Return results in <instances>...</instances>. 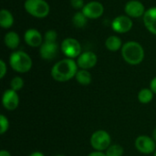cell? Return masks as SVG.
<instances>
[{"label": "cell", "instance_id": "obj_1", "mask_svg": "<svg viewBox=\"0 0 156 156\" xmlns=\"http://www.w3.org/2000/svg\"><path fill=\"white\" fill-rule=\"evenodd\" d=\"M78 64L73 58H64L57 62L51 69L52 78L59 82L71 80L78 72Z\"/></svg>", "mask_w": 156, "mask_h": 156}, {"label": "cell", "instance_id": "obj_2", "mask_svg": "<svg viewBox=\"0 0 156 156\" xmlns=\"http://www.w3.org/2000/svg\"><path fill=\"white\" fill-rule=\"evenodd\" d=\"M121 51L122 58L130 65H138L144 58V49L143 46L136 41L124 43Z\"/></svg>", "mask_w": 156, "mask_h": 156}, {"label": "cell", "instance_id": "obj_3", "mask_svg": "<svg viewBox=\"0 0 156 156\" xmlns=\"http://www.w3.org/2000/svg\"><path fill=\"white\" fill-rule=\"evenodd\" d=\"M10 67L18 73H27L32 68V59L30 56L22 50L14 51L9 58Z\"/></svg>", "mask_w": 156, "mask_h": 156}, {"label": "cell", "instance_id": "obj_4", "mask_svg": "<svg viewBox=\"0 0 156 156\" xmlns=\"http://www.w3.org/2000/svg\"><path fill=\"white\" fill-rule=\"evenodd\" d=\"M24 7L30 16L37 18L48 16L50 11V6L45 0H26Z\"/></svg>", "mask_w": 156, "mask_h": 156}, {"label": "cell", "instance_id": "obj_5", "mask_svg": "<svg viewBox=\"0 0 156 156\" xmlns=\"http://www.w3.org/2000/svg\"><path fill=\"white\" fill-rule=\"evenodd\" d=\"M111 143H112V138L110 134L103 130H99L94 132L90 137V144L92 148L98 152L106 151L111 146Z\"/></svg>", "mask_w": 156, "mask_h": 156}, {"label": "cell", "instance_id": "obj_6", "mask_svg": "<svg viewBox=\"0 0 156 156\" xmlns=\"http://www.w3.org/2000/svg\"><path fill=\"white\" fill-rule=\"evenodd\" d=\"M60 49L63 54L69 58H78L81 54L80 43L76 38L72 37L65 38L60 45Z\"/></svg>", "mask_w": 156, "mask_h": 156}, {"label": "cell", "instance_id": "obj_7", "mask_svg": "<svg viewBox=\"0 0 156 156\" xmlns=\"http://www.w3.org/2000/svg\"><path fill=\"white\" fill-rule=\"evenodd\" d=\"M135 148L142 154H150L155 152L156 143L149 136L141 135L135 140Z\"/></svg>", "mask_w": 156, "mask_h": 156}, {"label": "cell", "instance_id": "obj_8", "mask_svg": "<svg viewBox=\"0 0 156 156\" xmlns=\"http://www.w3.org/2000/svg\"><path fill=\"white\" fill-rule=\"evenodd\" d=\"M133 23L128 16H118L112 22V28L119 34L129 32L133 28Z\"/></svg>", "mask_w": 156, "mask_h": 156}, {"label": "cell", "instance_id": "obj_9", "mask_svg": "<svg viewBox=\"0 0 156 156\" xmlns=\"http://www.w3.org/2000/svg\"><path fill=\"white\" fill-rule=\"evenodd\" d=\"M81 11L89 19H97L103 15L104 6L101 2L91 1L85 4Z\"/></svg>", "mask_w": 156, "mask_h": 156}, {"label": "cell", "instance_id": "obj_10", "mask_svg": "<svg viewBox=\"0 0 156 156\" xmlns=\"http://www.w3.org/2000/svg\"><path fill=\"white\" fill-rule=\"evenodd\" d=\"M124 11L128 16L138 18L144 16L145 13V7L142 2L138 0H131L126 3L124 6Z\"/></svg>", "mask_w": 156, "mask_h": 156}, {"label": "cell", "instance_id": "obj_11", "mask_svg": "<svg viewBox=\"0 0 156 156\" xmlns=\"http://www.w3.org/2000/svg\"><path fill=\"white\" fill-rule=\"evenodd\" d=\"M98 61L97 55L92 51H86L81 53L77 59L78 67L81 69H90L93 68Z\"/></svg>", "mask_w": 156, "mask_h": 156}, {"label": "cell", "instance_id": "obj_12", "mask_svg": "<svg viewBox=\"0 0 156 156\" xmlns=\"http://www.w3.org/2000/svg\"><path fill=\"white\" fill-rule=\"evenodd\" d=\"M2 103L4 108L7 111L16 110L19 104V98L16 91L13 90L12 89L6 90L3 94Z\"/></svg>", "mask_w": 156, "mask_h": 156}, {"label": "cell", "instance_id": "obj_13", "mask_svg": "<svg viewBox=\"0 0 156 156\" xmlns=\"http://www.w3.org/2000/svg\"><path fill=\"white\" fill-rule=\"evenodd\" d=\"M24 40L32 48H37L43 44V37L41 33L35 28H29L25 32Z\"/></svg>", "mask_w": 156, "mask_h": 156}, {"label": "cell", "instance_id": "obj_14", "mask_svg": "<svg viewBox=\"0 0 156 156\" xmlns=\"http://www.w3.org/2000/svg\"><path fill=\"white\" fill-rule=\"evenodd\" d=\"M58 50V46L57 43L44 42L40 46L39 54L40 57L45 60H51L56 58Z\"/></svg>", "mask_w": 156, "mask_h": 156}, {"label": "cell", "instance_id": "obj_15", "mask_svg": "<svg viewBox=\"0 0 156 156\" xmlns=\"http://www.w3.org/2000/svg\"><path fill=\"white\" fill-rule=\"evenodd\" d=\"M145 27L152 34L156 35V6L147 9L143 16Z\"/></svg>", "mask_w": 156, "mask_h": 156}, {"label": "cell", "instance_id": "obj_16", "mask_svg": "<svg viewBox=\"0 0 156 156\" xmlns=\"http://www.w3.org/2000/svg\"><path fill=\"white\" fill-rule=\"evenodd\" d=\"M4 42L5 45L10 48V49H16L20 43V37L19 35L16 32L14 31H9L5 35L4 37Z\"/></svg>", "mask_w": 156, "mask_h": 156}, {"label": "cell", "instance_id": "obj_17", "mask_svg": "<svg viewBox=\"0 0 156 156\" xmlns=\"http://www.w3.org/2000/svg\"><path fill=\"white\" fill-rule=\"evenodd\" d=\"M122 46L123 45H122V39L117 36H110L109 37H107L105 41L106 48L112 52H115V51L122 49Z\"/></svg>", "mask_w": 156, "mask_h": 156}, {"label": "cell", "instance_id": "obj_18", "mask_svg": "<svg viewBox=\"0 0 156 156\" xmlns=\"http://www.w3.org/2000/svg\"><path fill=\"white\" fill-rule=\"evenodd\" d=\"M14 24V16L12 13L7 9H2L0 11V26L7 29L11 27Z\"/></svg>", "mask_w": 156, "mask_h": 156}, {"label": "cell", "instance_id": "obj_19", "mask_svg": "<svg viewBox=\"0 0 156 156\" xmlns=\"http://www.w3.org/2000/svg\"><path fill=\"white\" fill-rule=\"evenodd\" d=\"M75 78H76V80L78 81V83H80V85H83V86L90 85L92 80L91 74L87 69L78 70Z\"/></svg>", "mask_w": 156, "mask_h": 156}, {"label": "cell", "instance_id": "obj_20", "mask_svg": "<svg viewBox=\"0 0 156 156\" xmlns=\"http://www.w3.org/2000/svg\"><path fill=\"white\" fill-rule=\"evenodd\" d=\"M154 92L151 89H142L138 93V101L143 104H147L151 102L154 99Z\"/></svg>", "mask_w": 156, "mask_h": 156}, {"label": "cell", "instance_id": "obj_21", "mask_svg": "<svg viewBox=\"0 0 156 156\" xmlns=\"http://www.w3.org/2000/svg\"><path fill=\"white\" fill-rule=\"evenodd\" d=\"M88 19L89 18L82 13V11L77 12L72 17V24L77 28H83L87 25Z\"/></svg>", "mask_w": 156, "mask_h": 156}, {"label": "cell", "instance_id": "obj_22", "mask_svg": "<svg viewBox=\"0 0 156 156\" xmlns=\"http://www.w3.org/2000/svg\"><path fill=\"white\" fill-rule=\"evenodd\" d=\"M124 150L122 146H121L120 144H113L106 150L105 154L107 156H122Z\"/></svg>", "mask_w": 156, "mask_h": 156}, {"label": "cell", "instance_id": "obj_23", "mask_svg": "<svg viewBox=\"0 0 156 156\" xmlns=\"http://www.w3.org/2000/svg\"><path fill=\"white\" fill-rule=\"evenodd\" d=\"M24 86V80L21 77H14L12 80H11V82H10V87L13 90L15 91H18L20 90Z\"/></svg>", "mask_w": 156, "mask_h": 156}, {"label": "cell", "instance_id": "obj_24", "mask_svg": "<svg viewBox=\"0 0 156 156\" xmlns=\"http://www.w3.org/2000/svg\"><path fill=\"white\" fill-rule=\"evenodd\" d=\"M45 42L48 43H57V38H58V33L53 30L49 29L45 33Z\"/></svg>", "mask_w": 156, "mask_h": 156}, {"label": "cell", "instance_id": "obj_25", "mask_svg": "<svg viewBox=\"0 0 156 156\" xmlns=\"http://www.w3.org/2000/svg\"><path fill=\"white\" fill-rule=\"evenodd\" d=\"M9 128V122L8 119L5 115L0 116V133L4 134L5 132H7Z\"/></svg>", "mask_w": 156, "mask_h": 156}, {"label": "cell", "instance_id": "obj_26", "mask_svg": "<svg viewBox=\"0 0 156 156\" xmlns=\"http://www.w3.org/2000/svg\"><path fill=\"white\" fill-rule=\"evenodd\" d=\"M70 5L74 9H81V10L85 5L83 0H70Z\"/></svg>", "mask_w": 156, "mask_h": 156}, {"label": "cell", "instance_id": "obj_27", "mask_svg": "<svg viewBox=\"0 0 156 156\" xmlns=\"http://www.w3.org/2000/svg\"><path fill=\"white\" fill-rule=\"evenodd\" d=\"M6 70H7L6 64H5V62L3 59H1V60H0V78H1V79H3V78L5 76Z\"/></svg>", "mask_w": 156, "mask_h": 156}, {"label": "cell", "instance_id": "obj_28", "mask_svg": "<svg viewBox=\"0 0 156 156\" xmlns=\"http://www.w3.org/2000/svg\"><path fill=\"white\" fill-rule=\"evenodd\" d=\"M150 89L153 90V92L156 94V77L154 78L152 80H151V83H150Z\"/></svg>", "mask_w": 156, "mask_h": 156}, {"label": "cell", "instance_id": "obj_29", "mask_svg": "<svg viewBox=\"0 0 156 156\" xmlns=\"http://www.w3.org/2000/svg\"><path fill=\"white\" fill-rule=\"evenodd\" d=\"M88 156H107L106 154L102 153V152H98V151H95V152H92L90 153Z\"/></svg>", "mask_w": 156, "mask_h": 156}, {"label": "cell", "instance_id": "obj_30", "mask_svg": "<svg viewBox=\"0 0 156 156\" xmlns=\"http://www.w3.org/2000/svg\"><path fill=\"white\" fill-rule=\"evenodd\" d=\"M0 156H11V154H10L9 152H7L5 150H2L0 152Z\"/></svg>", "mask_w": 156, "mask_h": 156}, {"label": "cell", "instance_id": "obj_31", "mask_svg": "<svg viewBox=\"0 0 156 156\" xmlns=\"http://www.w3.org/2000/svg\"><path fill=\"white\" fill-rule=\"evenodd\" d=\"M29 156H44V154L40 152H35V153H32Z\"/></svg>", "mask_w": 156, "mask_h": 156}, {"label": "cell", "instance_id": "obj_32", "mask_svg": "<svg viewBox=\"0 0 156 156\" xmlns=\"http://www.w3.org/2000/svg\"><path fill=\"white\" fill-rule=\"evenodd\" d=\"M153 139L154 140V142L156 143V128L154 130V132H153Z\"/></svg>", "mask_w": 156, "mask_h": 156}, {"label": "cell", "instance_id": "obj_33", "mask_svg": "<svg viewBox=\"0 0 156 156\" xmlns=\"http://www.w3.org/2000/svg\"><path fill=\"white\" fill-rule=\"evenodd\" d=\"M154 156H156V150H155V152H154Z\"/></svg>", "mask_w": 156, "mask_h": 156}, {"label": "cell", "instance_id": "obj_34", "mask_svg": "<svg viewBox=\"0 0 156 156\" xmlns=\"http://www.w3.org/2000/svg\"><path fill=\"white\" fill-rule=\"evenodd\" d=\"M55 156H65V155H61V154H59V155H55Z\"/></svg>", "mask_w": 156, "mask_h": 156}]
</instances>
